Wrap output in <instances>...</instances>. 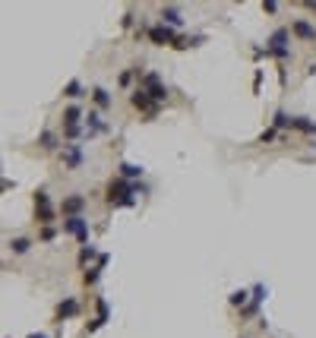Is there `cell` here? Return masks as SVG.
<instances>
[{"instance_id": "cell-29", "label": "cell", "mask_w": 316, "mask_h": 338, "mask_svg": "<svg viewBox=\"0 0 316 338\" xmlns=\"http://www.w3.org/2000/svg\"><path fill=\"white\" fill-rule=\"evenodd\" d=\"M263 10H266V13H275V10H278V3H275V0H269V3H263Z\"/></svg>"}, {"instance_id": "cell-3", "label": "cell", "mask_w": 316, "mask_h": 338, "mask_svg": "<svg viewBox=\"0 0 316 338\" xmlns=\"http://www.w3.org/2000/svg\"><path fill=\"white\" fill-rule=\"evenodd\" d=\"M63 231H66V234H73L79 243H89V221H85L83 215H76V218H63Z\"/></svg>"}, {"instance_id": "cell-28", "label": "cell", "mask_w": 316, "mask_h": 338, "mask_svg": "<svg viewBox=\"0 0 316 338\" xmlns=\"http://www.w3.org/2000/svg\"><path fill=\"white\" fill-rule=\"evenodd\" d=\"M133 73H139V70H133ZM133 73H120V85H130V79H133Z\"/></svg>"}, {"instance_id": "cell-19", "label": "cell", "mask_w": 316, "mask_h": 338, "mask_svg": "<svg viewBox=\"0 0 316 338\" xmlns=\"http://www.w3.org/2000/svg\"><path fill=\"white\" fill-rule=\"evenodd\" d=\"M146 92H149V95H152V101H155V104H161V101H165V98H168V85H152V89H146Z\"/></svg>"}, {"instance_id": "cell-2", "label": "cell", "mask_w": 316, "mask_h": 338, "mask_svg": "<svg viewBox=\"0 0 316 338\" xmlns=\"http://www.w3.org/2000/svg\"><path fill=\"white\" fill-rule=\"evenodd\" d=\"M288 41H291V32H288V29H275L272 35H269V41H266V54L269 57H278V60H288V57H291Z\"/></svg>"}, {"instance_id": "cell-20", "label": "cell", "mask_w": 316, "mask_h": 338, "mask_svg": "<svg viewBox=\"0 0 316 338\" xmlns=\"http://www.w3.org/2000/svg\"><path fill=\"white\" fill-rule=\"evenodd\" d=\"M92 98H95L98 108H111V95H107V89H95V92H92Z\"/></svg>"}, {"instance_id": "cell-5", "label": "cell", "mask_w": 316, "mask_h": 338, "mask_svg": "<svg viewBox=\"0 0 316 338\" xmlns=\"http://www.w3.org/2000/svg\"><path fill=\"white\" fill-rule=\"evenodd\" d=\"M130 104H133V108H139V111H146L149 117L158 114V104L152 101V95H149L146 89H136V92H133V95H130Z\"/></svg>"}, {"instance_id": "cell-6", "label": "cell", "mask_w": 316, "mask_h": 338, "mask_svg": "<svg viewBox=\"0 0 316 338\" xmlns=\"http://www.w3.org/2000/svg\"><path fill=\"white\" fill-rule=\"evenodd\" d=\"M83 209H85V196H79V193L66 196V199L60 202V212H63V218H76Z\"/></svg>"}, {"instance_id": "cell-22", "label": "cell", "mask_w": 316, "mask_h": 338, "mask_svg": "<svg viewBox=\"0 0 316 338\" xmlns=\"http://www.w3.org/2000/svg\"><path fill=\"white\" fill-rule=\"evenodd\" d=\"M63 95H66V98H83V82H79V79H73V82L63 89Z\"/></svg>"}, {"instance_id": "cell-10", "label": "cell", "mask_w": 316, "mask_h": 338, "mask_svg": "<svg viewBox=\"0 0 316 338\" xmlns=\"http://www.w3.org/2000/svg\"><path fill=\"white\" fill-rule=\"evenodd\" d=\"M291 29H294V35L304 38V41H316V29H313L310 22H307V19H294Z\"/></svg>"}, {"instance_id": "cell-11", "label": "cell", "mask_w": 316, "mask_h": 338, "mask_svg": "<svg viewBox=\"0 0 316 338\" xmlns=\"http://www.w3.org/2000/svg\"><path fill=\"white\" fill-rule=\"evenodd\" d=\"M85 130H89V136H95V133H107V123L102 120V114L89 111V117H85Z\"/></svg>"}, {"instance_id": "cell-15", "label": "cell", "mask_w": 316, "mask_h": 338, "mask_svg": "<svg viewBox=\"0 0 316 338\" xmlns=\"http://www.w3.org/2000/svg\"><path fill=\"white\" fill-rule=\"evenodd\" d=\"M143 174H146L143 164H130V161L120 164V177H124V180H136V177H143Z\"/></svg>"}, {"instance_id": "cell-1", "label": "cell", "mask_w": 316, "mask_h": 338, "mask_svg": "<svg viewBox=\"0 0 316 338\" xmlns=\"http://www.w3.org/2000/svg\"><path fill=\"white\" fill-rule=\"evenodd\" d=\"M136 193H143L139 183L117 177V180H111V187H107V205H136Z\"/></svg>"}, {"instance_id": "cell-17", "label": "cell", "mask_w": 316, "mask_h": 338, "mask_svg": "<svg viewBox=\"0 0 316 338\" xmlns=\"http://www.w3.org/2000/svg\"><path fill=\"white\" fill-rule=\"evenodd\" d=\"M76 310H79V303L73 300V297H66L63 303L57 307V319H66V316H76Z\"/></svg>"}, {"instance_id": "cell-12", "label": "cell", "mask_w": 316, "mask_h": 338, "mask_svg": "<svg viewBox=\"0 0 316 338\" xmlns=\"http://www.w3.org/2000/svg\"><path fill=\"white\" fill-rule=\"evenodd\" d=\"M161 22L171 25V29H180V25H184V19H180V10H177V6H165V10H161Z\"/></svg>"}, {"instance_id": "cell-23", "label": "cell", "mask_w": 316, "mask_h": 338, "mask_svg": "<svg viewBox=\"0 0 316 338\" xmlns=\"http://www.w3.org/2000/svg\"><path fill=\"white\" fill-rule=\"evenodd\" d=\"M247 297H250L247 291H234V294L228 297V303H231V307H247Z\"/></svg>"}, {"instance_id": "cell-26", "label": "cell", "mask_w": 316, "mask_h": 338, "mask_svg": "<svg viewBox=\"0 0 316 338\" xmlns=\"http://www.w3.org/2000/svg\"><path fill=\"white\" fill-rule=\"evenodd\" d=\"M63 133H66V139L73 142V139H79V136H83V127H63Z\"/></svg>"}, {"instance_id": "cell-25", "label": "cell", "mask_w": 316, "mask_h": 338, "mask_svg": "<svg viewBox=\"0 0 316 338\" xmlns=\"http://www.w3.org/2000/svg\"><path fill=\"white\" fill-rule=\"evenodd\" d=\"M275 127H281V130H291V117H288L285 111H278V114H275Z\"/></svg>"}, {"instance_id": "cell-18", "label": "cell", "mask_w": 316, "mask_h": 338, "mask_svg": "<svg viewBox=\"0 0 316 338\" xmlns=\"http://www.w3.org/2000/svg\"><path fill=\"white\" fill-rule=\"evenodd\" d=\"M38 145H42L44 152H54V149H57V136H54L51 130H44V133H42V139H38Z\"/></svg>"}, {"instance_id": "cell-9", "label": "cell", "mask_w": 316, "mask_h": 338, "mask_svg": "<svg viewBox=\"0 0 316 338\" xmlns=\"http://www.w3.org/2000/svg\"><path fill=\"white\" fill-rule=\"evenodd\" d=\"M266 294H269V288H266V284H256V288H253V300L244 307V316H253V313H256V310H259V303L266 300Z\"/></svg>"}, {"instance_id": "cell-24", "label": "cell", "mask_w": 316, "mask_h": 338, "mask_svg": "<svg viewBox=\"0 0 316 338\" xmlns=\"http://www.w3.org/2000/svg\"><path fill=\"white\" fill-rule=\"evenodd\" d=\"M95 256H98V250H95V247L89 243V247H83V253H79V262L85 266V262H89V259H95Z\"/></svg>"}, {"instance_id": "cell-31", "label": "cell", "mask_w": 316, "mask_h": 338, "mask_svg": "<svg viewBox=\"0 0 316 338\" xmlns=\"http://www.w3.org/2000/svg\"><path fill=\"white\" fill-rule=\"evenodd\" d=\"M310 6H313V10H316V3H310Z\"/></svg>"}, {"instance_id": "cell-13", "label": "cell", "mask_w": 316, "mask_h": 338, "mask_svg": "<svg viewBox=\"0 0 316 338\" xmlns=\"http://www.w3.org/2000/svg\"><path fill=\"white\" fill-rule=\"evenodd\" d=\"M107 259H111V256H107V253H102V256H98V266L85 272V275H83V281H85V284H95V281H98V275H102V269L107 266Z\"/></svg>"}, {"instance_id": "cell-16", "label": "cell", "mask_w": 316, "mask_h": 338, "mask_svg": "<svg viewBox=\"0 0 316 338\" xmlns=\"http://www.w3.org/2000/svg\"><path fill=\"white\" fill-rule=\"evenodd\" d=\"M79 117H83V108H79V104L63 108V127H79Z\"/></svg>"}, {"instance_id": "cell-30", "label": "cell", "mask_w": 316, "mask_h": 338, "mask_svg": "<svg viewBox=\"0 0 316 338\" xmlns=\"http://www.w3.org/2000/svg\"><path fill=\"white\" fill-rule=\"evenodd\" d=\"M29 338H48V335H42V332H32Z\"/></svg>"}, {"instance_id": "cell-8", "label": "cell", "mask_w": 316, "mask_h": 338, "mask_svg": "<svg viewBox=\"0 0 316 338\" xmlns=\"http://www.w3.org/2000/svg\"><path fill=\"white\" fill-rule=\"evenodd\" d=\"M63 164L66 168H79V164H83V145L66 142L63 145Z\"/></svg>"}, {"instance_id": "cell-7", "label": "cell", "mask_w": 316, "mask_h": 338, "mask_svg": "<svg viewBox=\"0 0 316 338\" xmlns=\"http://www.w3.org/2000/svg\"><path fill=\"white\" fill-rule=\"evenodd\" d=\"M35 209H38V221H42V224H51L54 209H51V199H48V193H44V190H38V193H35Z\"/></svg>"}, {"instance_id": "cell-14", "label": "cell", "mask_w": 316, "mask_h": 338, "mask_svg": "<svg viewBox=\"0 0 316 338\" xmlns=\"http://www.w3.org/2000/svg\"><path fill=\"white\" fill-rule=\"evenodd\" d=\"M291 130H300V133L316 136V120H310V117H291Z\"/></svg>"}, {"instance_id": "cell-21", "label": "cell", "mask_w": 316, "mask_h": 338, "mask_svg": "<svg viewBox=\"0 0 316 338\" xmlns=\"http://www.w3.org/2000/svg\"><path fill=\"white\" fill-rule=\"evenodd\" d=\"M29 247H32V243L25 240V237H16V240H10V250H13V253H19V256L29 253Z\"/></svg>"}, {"instance_id": "cell-27", "label": "cell", "mask_w": 316, "mask_h": 338, "mask_svg": "<svg viewBox=\"0 0 316 338\" xmlns=\"http://www.w3.org/2000/svg\"><path fill=\"white\" fill-rule=\"evenodd\" d=\"M51 237H54V228H51V224H44V228H42V240H51Z\"/></svg>"}, {"instance_id": "cell-4", "label": "cell", "mask_w": 316, "mask_h": 338, "mask_svg": "<svg viewBox=\"0 0 316 338\" xmlns=\"http://www.w3.org/2000/svg\"><path fill=\"white\" fill-rule=\"evenodd\" d=\"M177 38L180 35H174V29H171V25H165V22H158V25H152V29H149V41L152 44H177Z\"/></svg>"}]
</instances>
